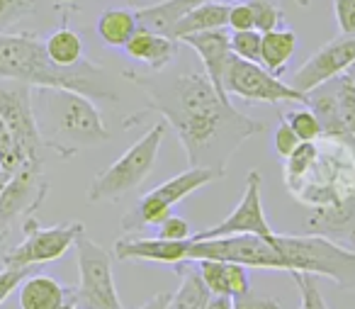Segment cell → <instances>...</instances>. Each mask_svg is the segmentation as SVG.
I'll return each mask as SVG.
<instances>
[{"mask_svg":"<svg viewBox=\"0 0 355 309\" xmlns=\"http://www.w3.org/2000/svg\"><path fill=\"white\" fill-rule=\"evenodd\" d=\"M270 244L280 253L285 273L329 278L340 290H355V249L314 234H275Z\"/></svg>","mask_w":355,"mask_h":309,"instance_id":"4","label":"cell"},{"mask_svg":"<svg viewBox=\"0 0 355 309\" xmlns=\"http://www.w3.org/2000/svg\"><path fill=\"white\" fill-rule=\"evenodd\" d=\"M229 30L232 32H248V30H256L253 27V12L248 8V3H234L229 8Z\"/></svg>","mask_w":355,"mask_h":309,"instance_id":"38","label":"cell"},{"mask_svg":"<svg viewBox=\"0 0 355 309\" xmlns=\"http://www.w3.org/2000/svg\"><path fill=\"white\" fill-rule=\"evenodd\" d=\"M236 234H256L263 239H272L277 234L266 219L263 212V176L258 168H251L246 176V187H243V197L232 215L217 226L193 234L195 241H207V239H222V236H236Z\"/></svg>","mask_w":355,"mask_h":309,"instance_id":"13","label":"cell"},{"mask_svg":"<svg viewBox=\"0 0 355 309\" xmlns=\"http://www.w3.org/2000/svg\"><path fill=\"white\" fill-rule=\"evenodd\" d=\"M205 309H234V297H227V294H212Z\"/></svg>","mask_w":355,"mask_h":309,"instance_id":"41","label":"cell"},{"mask_svg":"<svg viewBox=\"0 0 355 309\" xmlns=\"http://www.w3.org/2000/svg\"><path fill=\"white\" fill-rule=\"evenodd\" d=\"M287 119V124L292 127L295 137L300 142H316L319 137H324L321 132V124L316 119V115L311 112L309 108H300V110H292V112H282Z\"/></svg>","mask_w":355,"mask_h":309,"instance_id":"30","label":"cell"},{"mask_svg":"<svg viewBox=\"0 0 355 309\" xmlns=\"http://www.w3.org/2000/svg\"><path fill=\"white\" fill-rule=\"evenodd\" d=\"M297 51V35L287 27L282 30H272L263 35L261 42V64L270 71L272 76L280 78V74L287 69Z\"/></svg>","mask_w":355,"mask_h":309,"instance_id":"27","label":"cell"},{"mask_svg":"<svg viewBox=\"0 0 355 309\" xmlns=\"http://www.w3.org/2000/svg\"><path fill=\"white\" fill-rule=\"evenodd\" d=\"M173 273L180 278L178 290L171 294L168 309H205L212 297L207 285L200 278L198 260H183V263L173 265Z\"/></svg>","mask_w":355,"mask_h":309,"instance_id":"23","label":"cell"},{"mask_svg":"<svg viewBox=\"0 0 355 309\" xmlns=\"http://www.w3.org/2000/svg\"><path fill=\"white\" fill-rule=\"evenodd\" d=\"M295 285L300 287V309H329L314 275L306 273H290Z\"/></svg>","mask_w":355,"mask_h":309,"instance_id":"33","label":"cell"},{"mask_svg":"<svg viewBox=\"0 0 355 309\" xmlns=\"http://www.w3.org/2000/svg\"><path fill=\"white\" fill-rule=\"evenodd\" d=\"M76 260H78V287L73 299L78 309H124L117 294L112 275V258L100 244H95L85 231L76 239Z\"/></svg>","mask_w":355,"mask_h":309,"instance_id":"7","label":"cell"},{"mask_svg":"<svg viewBox=\"0 0 355 309\" xmlns=\"http://www.w3.org/2000/svg\"><path fill=\"white\" fill-rule=\"evenodd\" d=\"M32 273H35V268H3L0 270V304L6 302L15 290H20V285L25 283Z\"/></svg>","mask_w":355,"mask_h":309,"instance_id":"35","label":"cell"},{"mask_svg":"<svg viewBox=\"0 0 355 309\" xmlns=\"http://www.w3.org/2000/svg\"><path fill=\"white\" fill-rule=\"evenodd\" d=\"M300 144L302 142L295 137L292 127L287 124L285 115H280V122H277V129H275V134H272V149H275V153L282 158V161H285V158L290 156V153L295 151Z\"/></svg>","mask_w":355,"mask_h":309,"instance_id":"34","label":"cell"},{"mask_svg":"<svg viewBox=\"0 0 355 309\" xmlns=\"http://www.w3.org/2000/svg\"><path fill=\"white\" fill-rule=\"evenodd\" d=\"M180 42L188 44L190 49L200 56L207 78L212 81L217 93L229 100V95L224 93V74H227V66H229V61H232L234 51H232V35L227 32V27H224V30L200 32V35L183 37Z\"/></svg>","mask_w":355,"mask_h":309,"instance_id":"15","label":"cell"},{"mask_svg":"<svg viewBox=\"0 0 355 309\" xmlns=\"http://www.w3.org/2000/svg\"><path fill=\"white\" fill-rule=\"evenodd\" d=\"M44 51L61 69H76V66L85 61L83 37L76 30H71L69 22H61L56 30H51L44 37Z\"/></svg>","mask_w":355,"mask_h":309,"instance_id":"25","label":"cell"},{"mask_svg":"<svg viewBox=\"0 0 355 309\" xmlns=\"http://www.w3.org/2000/svg\"><path fill=\"white\" fill-rule=\"evenodd\" d=\"M248 8L253 12V27L261 35L285 27V12L275 0H248Z\"/></svg>","mask_w":355,"mask_h":309,"instance_id":"29","label":"cell"},{"mask_svg":"<svg viewBox=\"0 0 355 309\" xmlns=\"http://www.w3.org/2000/svg\"><path fill=\"white\" fill-rule=\"evenodd\" d=\"M304 231L355 249V195L338 207L311 212L309 219L304 222Z\"/></svg>","mask_w":355,"mask_h":309,"instance_id":"18","label":"cell"},{"mask_svg":"<svg viewBox=\"0 0 355 309\" xmlns=\"http://www.w3.org/2000/svg\"><path fill=\"white\" fill-rule=\"evenodd\" d=\"M261 42H263V35L256 30L232 32L234 56H239V59H243V61H253V64H261Z\"/></svg>","mask_w":355,"mask_h":309,"instance_id":"32","label":"cell"},{"mask_svg":"<svg viewBox=\"0 0 355 309\" xmlns=\"http://www.w3.org/2000/svg\"><path fill=\"white\" fill-rule=\"evenodd\" d=\"M42 168L44 166L25 163L20 171H15L8 178L6 187L0 192V244L8 239L10 226L17 219L35 215L44 202L46 192H49V183H46Z\"/></svg>","mask_w":355,"mask_h":309,"instance_id":"12","label":"cell"},{"mask_svg":"<svg viewBox=\"0 0 355 309\" xmlns=\"http://www.w3.org/2000/svg\"><path fill=\"white\" fill-rule=\"evenodd\" d=\"M224 93L232 98L246 100V103H266V105H280V103H300L306 108V95L295 90L290 83L272 76L263 64L243 61L239 56H232L224 74Z\"/></svg>","mask_w":355,"mask_h":309,"instance_id":"9","label":"cell"},{"mask_svg":"<svg viewBox=\"0 0 355 309\" xmlns=\"http://www.w3.org/2000/svg\"><path fill=\"white\" fill-rule=\"evenodd\" d=\"M35 117L44 149L56 156L73 158L83 149L100 147L110 139L100 110L90 98L64 88H35Z\"/></svg>","mask_w":355,"mask_h":309,"instance_id":"3","label":"cell"},{"mask_svg":"<svg viewBox=\"0 0 355 309\" xmlns=\"http://www.w3.org/2000/svg\"><path fill=\"white\" fill-rule=\"evenodd\" d=\"M188 260H222V263H236L243 268L285 270V263H282L277 249L270 244V239L256 234H236L207 241L193 239Z\"/></svg>","mask_w":355,"mask_h":309,"instance_id":"10","label":"cell"},{"mask_svg":"<svg viewBox=\"0 0 355 309\" xmlns=\"http://www.w3.org/2000/svg\"><path fill=\"white\" fill-rule=\"evenodd\" d=\"M163 137H166V124H153L112 166H107L103 173H98L90 181L88 192H85L88 202H93V205H98V202H114L122 200L127 192L137 190L151 176L153 166H156Z\"/></svg>","mask_w":355,"mask_h":309,"instance_id":"5","label":"cell"},{"mask_svg":"<svg viewBox=\"0 0 355 309\" xmlns=\"http://www.w3.org/2000/svg\"><path fill=\"white\" fill-rule=\"evenodd\" d=\"M161 226V231H158V236L161 239H168V241H185V239H190V224H188V219H183V217H175V215H171L168 217L163 224H158Z\"/></svg>","mask_w":355,"mask_h":309,"instance_id":"37","label":"cell"},{"mask_svg":"<svg viewBox=\"0 0 355 309\" xmlns=\"http://www.w3.org/2000/svg\"><path fill=\"white\" fill-rule=\"evenodd\" d=\"M234 309H285L277 297H263V294H248L243 299H234Z\"/></svg>","mask_w":355,"mask_h":309,"instance_id":"39","label":"cell"},{"mask_svg":"<svg viewBox=\"0 0 355 309\" xmlns=\"http://www.w3.org/2000/svg\"><path fill=\"white\" fill-rule=\"evenodd\" d=\"M0 81H15L32 88H64L90 100L117 103V90L107 71L85 59L76 69H61L46 56L40 35H0Z\"/></svg>","mask_w":355,"mask_h":309,"instance_id":"2","label":"cell"},{"mask_svg":"<svg viewBox=\"0 0 355 309\" xmlns=\"http://www.w3.org/2000/svg\"><path fill=\"white\" fill-rule=\"evenodd\" d=\"M193 239L168 241V239H119L114 241V256L119 260H151V263L178 265L188 260Z\"/></svg>","mask_w":355,"mask_h":309,"instance_id":"17","label":"cell"},{"mask_svg":"<svg viewBox=\"0 0 355 309\" xmlns=\"http://www.w3.org/2000/svg\"><path fill=\"white\" fill-rule=\"evenodd\" d=\"M336 103H338V117L343 124L345 142L355 144V85L348 74L334 78Z\"/></svg>","mask_w":355,"mask_h":309,"instance_id":"28","label":"cell"},{"mask_svg":"<svg viewBox=\"0 0 355 309\" xmlns=\"http://www.w3.org/2000/svg\"><path fill=\"white\" fill-rule=\"evenodd\" d=\"M17 292H20V309H59L73 297V287L61 285L51 275L40 273H32Z\"/></svg>","mask_w":355,"mask_h":309,"instance_id":"22","label":"cell"},{"mask_svg":"<svg viewBox=\"0 0 355 309\" xmlns=\"http://www.w3.org/2000/svg\"><path fill=\"white\" fill-rule=\"evenodd\" d=\"M124 78L146 93L148 108L178 134L188 153L190 168H212L224 178L227 166L243 142L266 132V124L239 112L232 100L222 98L207 74H141L124 69Z\"/></svg>","mask_w":355,"mask_h":309,"instance_id":"1","label":"cell"},{"mask_svg":"<svg viewBox=\"0 0 355 309\" xmlns=\"http://www.w3.org/2000/svg\"><path fill=\"white\" fill-rule=\"evenodd\" d=\"M32 20H40L42 27L66 22L56 0H0V35H25Z\"/></svg>","mask_w":355,"mask_h":309,"instance_id":"16","label":"cell"},{"mask_svg":"<svg viewBox=\"0 0 355 309\" xmlns=\"http://www.w3.org/2000/svg\"><path fill=\"white\" fill-rule=\"evenodd\" d=\"M217 178L219 173L212 171V168H188V171L178 173L171 181L161 183L151 192H146L129 212H124V217L119 219V226H122V231H137L146 229V226L163 224L171 217L173 205L183 202L193 192L202 190L205 185L214 183Z\"/></svg>","mask_w":355,"mask_h":309,"instance_id":"6","label":"cell"},{"mask_svg":"<svg viewBox=\"0 0 355 309\" xmlns=\"http://www.w3.org/2000/svg\"><path fill=\"white\" fill-rule=\"evenodd\" d=\"M22 166H25V156H22L20 147H17L10 129L6 127L3 119H0V171L12 176V173L20 171Z\"/></svg>","mask_w":355,"mask_h":309,"instance_id":"31","label":"cell"},{"mask_svg":"<svg viewBox=\"0 0 355 309\" xmlns=\"http://www.w3.org/2000/svg\"><path fill=\"white\" fill-rule=\"evenodd\" d=\"M334 17L340 35H355V0H334Z\"/></svg>","mask_w":355,"mask_h":309,"instance_id":"36","label":"cell"},{"mask_svg":"<svg viewBox=\"0 0 355 309\" xmlns=\"http://www.w3.org/2000/svg\"><path fill=\"white\" fill-rule=\"evenodd\" d=\"M355 64V35H340L334 42L324 44L319 51L309 56L295 76L290 78V85L300 93L319 88L326 81H334L338 76L348 74V69Z\"/></svg>","mask_w":355,"mask_h":309,"instance_id":"14","label":"cell"},{"mask_svg":"<svg viewBox=\"0 0 355 309\" xmlns=\"http://www.w3.org/2000/svg\"><path fill=\"white\" fill-rule=\"evenodd\" d=\"M200 3H205V0H158L151 6L134 8V15H137L139 30L171 37L178 22L183 20L190 10H195Z\"/></svg>","mask_w":355,"mask_h":309,"instance_id":"20","label":"cell"},{"mask_svg":"<svg viewBox=\"0 0 355 309\" xmlns=\"http://www.w3.org/2000/svg\"><path fill=\"white\" fill-rule=\"evenodd\" d=\"M80 231L85 226L80 222H66V224L42 226L37 215H27L22 219V244L8 249L0 256L6 268H35L40 263H51V260L66 256V251L76 244Z\"/></svg>","mask_w":355,"mask_h":309,"instance_id":"8","label":"cell"},{"mask_svg":"<svg viewBox=\"0 0 355 309\" xmlns=\"http://www.w3.org/2000/svg\"><path fill=\"white\" fill-rule=\"evenodd\" d=\"M59 309H78V307H76V299L73 297H71L69 299V302H64V304H61V307Z\"/></svg>","mask_w":355,"mask_h":309,"instance_id":"42","label":"cell"},{"mask_svg":"<svg viewBox=\"0 0 355 309\" xmlns=\"http://www.w3.org/2000/svg\"><path fill=\"white\" fill-rule=\"evenodd\" d=\"M171 294L173 292H158L153 294L148 302H144L139 309H168V302H171Z\"/></svg>","mask_w":355,"mask_h":309,"instance_id":"40","label":"cell"},{"mask_svg":"<svg viewBox=\"0 0 355 309\" xmlns=\"http://www.w3.org/2000/svg\"><path fill=\"white\" fill-rule=\"evenodd\" d=\"M8 178H10V176H8V173H3V171H0V192H3V187H6Z\"/></svg>","mask_w":355,"mask_h":309,"instance_id":"43","label":"cell"},{"mask_svg":"<svg viewBox=\"0 0 355 309\" xmlns=\"http://www.w3.org/2000/svg\"><path fill=\"white\" fill-rule=\"evenodd\" d=\"M200 278L212 294H227L234 299H243L251 294V278L243 265L222 263V260H198Z\"/></svg>","mask_w":355,"mask_h":309,"instance_id":"19","label":"cell"},{"mask_svg":"<svg viewBox=\"0 0 355 309\" xmlns=\"http://www.w3.org/2000/svg\"><path fill=\"white\" fill-rule=\"evenodd\" d=\"M32 93H35L32 85L0 81V119L15 137L22 156H25V163L44 166V156H42L44 142H42L40 127H37Z\"/></svg>","mask_w":355,"mask_h":309,"instance_id":"11","label":"cell"},{"mask_svg":"<svg viewBox=\"0 0 355 309\" xmlns=\"http://www.w3.org/2000/svg\"><path fill=\"white\" fill-rule=\"evenodd\" d=\"M229 8L232 6L224 3V0H205V3H200L195 10H190L183 20L178 22L171 40L180 42L183 37L200 35V32L224 30L229 25Z\"/></svg>","mask_w":355,"mask_h":309,"instance_id":"24","label":"cell"},{"mask_svg":"<svg viewBox=\"0 0 355 309\" xmlns=\"http://www.w3.org/2000/svg\"><path fill=\"white\" fill-rule=\"evenodd\" d=\"M124 51H127L129 59L144 64L151 74H158V71H166V66L175 59L178 42L166 35H153V32L146 30H137L132 40L127 42Z\"/></svg>","mask_w":355,"mask_h":309,"instance_id":"21","label":"cell"},{"mask_svg":"<svg viewBox=\"0 0 355 309\" xmlns=\"http://www.w3.org/2000/svg\"><path fill=\"white\" fill-rule=\"evenodd\" d=\"M139 30L134 8H107L100 12L98 22H95V32H98L100 42L112 49H124L127 42Z\"/></svg>","mask_w":355,"mask_h":309,"instance_id":"26","label":"cell"}]
</instances>
